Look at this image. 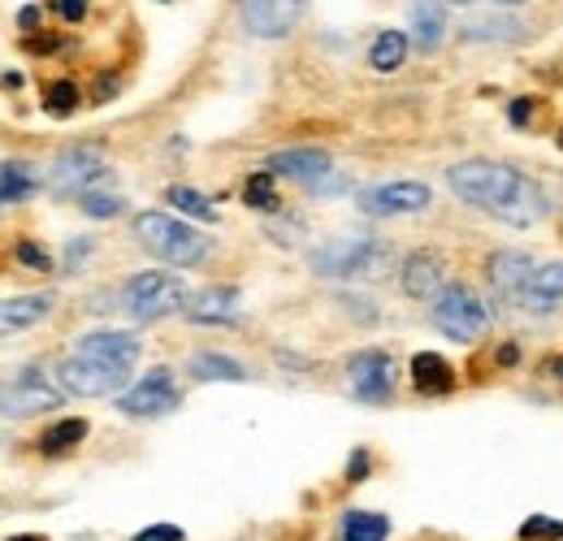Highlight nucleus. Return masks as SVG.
Returning a JSON list of instances; mask_svg holds the SVG:
<instances>
[{
    "mask_svg": "<svg viewBox=\"0 0 563 541\" xmlns=\"http://www.w3.org/2000/svg\"><path fill=\"white\" fill-rule=\"evenodd\" d=\"M455 4H472V0H455Z\"/></svg>",
    "mask_w": 563,
    "mask_h": 541,
    "instance_id": "obj_45",
    "label": "nucleus"
},
{
    "mask_svg": "<svg viewBox=\"0 0 563 541\" xmlns=\"http://www.w3.org/2000/svg\"><path fill=\"white\" fill-rule=\"evenodd\" d=\"M79 355L101 360V364H109V368L130 373V368H134V360H139V338L117 333V329H96V333L79 338Z\"/></svg>",
    "mask_w": 563,
    "mask_h": 541,
    "instance_id": "obj_16",
    "label": "nucleus"
},
{
    "mask_svg": "<svg viewBox=\"0 0 563 541\" xmlns=\"http://www.w3.org/2000/svg\"><path fill=\"white\" fill-rule=\"evenodd\" d=\"M377 251H382L377 238H335L313 251V269H317V278L347 282V278H360L377 260Z\"/></svg>",
    "mask_w": 563,
    "mask_h": 541,
    "instance_id": "obj_8",
    "label": "nucleus"
},
{
    "mask_svg": "<svg viewBox=\"0 0 563 541\" xmlns=\"http://www.w3.org/2000/svg\"><path fill=\"white\" fill-rule=\"evenodd\" d=\"M134 238L143 243L148 256L165 260V264H178V269H196L209 260L213 251V238L191 230L187 221L169 213H139L134 216Z\"/></svg>",
    "mask_w": 563,
    "mask_h": 541,
    "instance_id": "obj_2",
    "label": "nucleus"
},
{
    "mask_svg": "<svg viewBox=\"0 0 563 541\" xmlns=\"http://www.w3.org/2000/svg\"><path fill=\"white\" fill-rule=\"evenodd\" d=\"M525 26L512 17H468L464 22V39L468 44H490V39H520Z\"/></svg>",
    "mask_w": 563,
    "mask_h": 541,
    "instance_id": "obj_26",
    "label": "nucleus"
},
{
    "mask_svg": "<svg viewBox=\"0 0 563 541\" xmlns=\"http://www.w3.org/2000/svg\"><path fill=\"white\" fill-rule=\"evenodd\" d=\"M191 377L196 381H243L247 377V368L243 364H234L230 355H218V351H200V355H191Z\"/></svg>",
    "mask_w": 563,
    "mask_h": 541,
    "instance_id": "obj_24",
    "label": "nucleus"
},
{
    "mask_svg": "<svg viewBox=\"0 0 563 541\" xmlns=\"http://www.w3.org/2000/svg\"><path fill=\"white\" fill-rule=\"evenodd\" d=\"M87 256H92V238H74V243H70V256H66V269L74 273V269H79Z\"/></svg>",
    "mask_w": 563,
    "mask_h": 541,
    "instance_id": "obj_37",
    "label": "nucleus"
},
{
    "mask_svg": "<svg viewBox=\"0 0 563 541\" xmlns=\"http://www.w3.org/2000/svg\"><path fill=\"white\" fill-rule=\"evenodd\" d=\"M134 541H183V529L178 525H152V529L134 533Z\"/></svg>",
    "mask_w": 563,
    "mask_h": 541,
    "instance_id": "obj_35",
    "label": "nucleus"
},
{
    "mask_svg": "<svg viewBox=\"0 0 563 541\" xmlns=\"http://www.w3.org/2000/svg\"><path fill=\"white\" fill-rule=\"evenodd\" d=\"M538 269V260L529 256V251H512V247H503V251H494L490 256V264H485V278H490V286L507 299V304H516V295L525 291V282H529V273Z\"/></svg>",
    "mask_w": 563,
    "mask_h": 541,
    "instance_id": "obj_14",
    "label": "nucleus"
},
{
    "mask_svg": "<svg viewBox=\"0 0 563 541\" xmlns=\"http://www.w3.org/2000/svg\"><path fill=\"white\" fill-rule=\"evenodd\" d=\"M66 390L52 386L48 377H39L35 368H26L22 377H13L9 386H0V416L9 421H22V416H39V412H52L61 408Z\"/></svg>",
    "mask_w": 563,
    "mask_h": 541,
    "instance_id": "obj_5",
    "label": "nucleus"
},
{
    "mask_svg": "<svg viewBox=\"0 0 563 541\" xmlns=\"http://www.w3.org/2000/svg\"><path fill=\"white\" fill-rule=\"evenodd\" d=\"M364 472H368V455H364V450H355V459H351V472H347V477L355 481V477H364Z\"/></svg>",
    "mask_w": 563,
    "mask_h": 541,
    "instance_id": "obj_38",
    "label": "nucleus"
},
{
    "mask_svg": "<svg viewBox=\"0 0 563 541\" xmlns=\"http://www.w3.org/2000/svg\"><path fill=\"white\" fill-rule=\"evenodd\" d=\"M447 183L464 204L499 216L507 225H538L551 213L547 191L529 174H520L503 161H459L447 174Z\"/></svg>",
    "mask_w": 563,
    "mask_h": 541,
    "instance_id": "obj_1",
    "label": "nucleus"
},
{
    "mask_svg": "<svg viewBox=\"0 0 563 541\" xmlns=\"http://www.w3.org/2000/svg\"><path fill=\"white\" fill-rule=\"evenodd\" d=\"M408 35L403 31H382L377 39H373V48H368V66L377 70V74H395L399 66H403V57H408Z\"/></svg>",
    "mask_w": 563,
    "mask_h": 541,
    "instance_id": "obj_23",
    "label": "nucleus"
},
{
    "mask_svg": "<svg viewBox=\"0 0 563 541\" xmlns=\"http://www.w3.org/2000/svg\"><path fill=\"white\" fill-rule=\"evenodd\" d=\"M516 360H520V346H516V342H507V346L499 351V364H516Z\"/></svg>",
    "mask_w": 563,
    "mask_h": 541,
    "instance_id": "obj_40",
    "label": "nucleus"
},
{
    "mask_svg": "<svg viewBox=\"0 0 563 541\" xmlns=\"http://www.w3.org/2000/svg\"><path fill=\"white\" fill-rule=\"evenodd\" d=\"M4 541H44L39 533H17V538H4Z\"/></svg>",
    "mask_w": 563,
    "mask_h": 541,
    "instance_id": "obj_43",
    "label": "nucleus"
},
{
    "mask_svg": "<svg viewBox=\"0 0 563 541\" xmlns=\"http://www.w3.org/2000/svg\"><path fill=\"white\" fill-rule=\"evenodd\" d=\"M35 22H39V9H22V13H17V26H22V31H31Z\"/></svg>",
    "mask_w": 563,
    "mask_h": 541,
    "instance_id": "obj_39",
    "label": "nucleus"
},
{
    "mask_svg": "<svg viewBox=\"0 0 563 541\" xmlns=\"http://www.w3.org/2000/svg\"><path fill=\"white\" fill-rule=\"evenodd\" d=\"M520 538H525V541L563 538V525H560V520H547V516H533V520H525V529H520Z\"/></svg>",
    "mask_w": 563,
    "mask_h": 541,
    "instance_id": "obj_33",
    "label": "nucleus"
},
{
    "mask_svg": "<svg viewBox=\"0 0 563 541\" xmlns=\"http://www.w3.org/2000/svg\"><path fill=\"white\" fill-rule=\"evenodd\" d=\"M13 256H17V264H26V269H35V273H52V256H48L39 243H31V238H22Z\"/></svg>",
    "mask_w": 563,
    "mask_h": 541,
    "instance_id": "obj_32",
    "label": "nucleus"
},
{
    "mask_svg": "<svg viewBox=\"0 0 563 541\" xmlns=\"http://www.w3.org/2000/svg\"><path fill=\"white\" fill-rule=\"evenodd\" d=\"M434 325L447 338H455V342H477L490 329V308L477 299V291L450 282V286L438 291V299H434Z\"/></svg>",
    "mask_w": 563,
    "mask_h": 541,
    "instance_id": "obj_4",
    "label": "nucleus"
},
{
    "mask_svg": "<svg viewBox=\"0 0 563 541\" xmlns=\"http://www.w3.org/2000/svg\"><path fill=\"white\" fill-rule=\"evenodd\" d=\"M499 4H520V0H499Z\"/></svg>",
    "mask_w": 563,
    "mask_h": 541,
    "instance_id": "obj_44",
    "label": "nucleus"
},
{
    "mask_svg": "<svg viewBox=\"0 0 563 541\" xmlns=\"http://www.w3.org/2000/svg\"><path fill=\"white\" fill-rule=\"evenodd\" d=\"M83 437H87V421L70 416V421H57L52 430L39 437V450H44V455H66V450H74Z\"/></svg>",
    "mask_w": 563,
    "mask_h": 541,
    "instance_id": "obj_27",
    "label": "nucleus"
},
{
    "mask_svg": "<svg viewBox=\"0 0 563 541\" xmlns=\"http://www.w3.org/2000/svg\"><path fill=\"white\" fill-rule=\"evenodd\" d=\"M35 191H39V174L26 161H4L0 165V209L26 204Z\"/></svg>",
    "mask_w": 563,
    "mask_h": 541,
    "instance_id": "obj_22",
    "label": "nucleus"
},
{
    "mask_svg": "<svg viewBox=\"0 0 563 541\" xmlns=\"http://www.w3.org/2000/svg\"><path fill=\"white\" fill-rule=\"evenodd\" d=\"M308 0H243V22L260 39H282L300 26Z\"/></svg>",
    "mask_w": 563,
    "mask_h": 541,
    "instance_id": "obj_11",
    "label": "nucleus"
},
{
    "mask_svg": "<svg viewBox=\"0 0 563 541\" xmlns=\"http://www.w3.org/2000/svg\"><path fill=\"white\" fill-rule=\"evenodd\" d=\"M57 308L52 291L39 295H17V299H0V333H22L31 325L48 321V313Z\"/></svg>",
    "mask_w": 563,
    "mask_h": 541,
    "instance_id": "obj_17",
    "label": "nucleus"
},
{
    "mask_svg": "<svg viewBox=\"0 0 563 541\" xmlns=\"http://www.w3.org/2000/svg\"><path fill=\"white\" fill-rule=\"evenodd\" d=\"M57 381H61V390L74 395V399H109V395H117V390L130 381V373L109 368V364H101V360H87V355H70V360L57 368Z\"/></svg>",
    "mask_w": 563,
    "mask_h": 541,
    "instance_id": "obj_6",
    "label": "nucleus"
},
{
    "mask_svg": "<svg viewBox=\"0 0 563 541\" xmlns=\"http://www.w3.org/2000/svg\"><path fill=\"white\" fill-rule=\"evenodd\" d=\"M178 213L187 216H200V221H213L218 216V209H213V200L209 196H200V191H191V187H169V196H165Z\"/></svg>",
    "mask_w": 563,
    "mask_h": 541,
    "instance_id": "obj_30",
    "label": "nucleus"
},
{
    "mask_svg": "<svg viewBox=\"0 0 563 541\" xmlns=\"http://www.w3.org/2000/svg\"><path fill=\"white\" fill-rule=\"evenodd\" d=\"M403 295L408 299H438V291L447 286V264H443V256L438 251H412L408 260H403Z\"/></svg>",
    "mask_w": 563,
    "mask_h": 541,
    "instance_id": "obj_13",
    "label": "nucleus"
},
{
    "mask_svg": "<svg viewBox=\"0 0 563 541\" xmlns=\"http://www.w3.org/2000/svg\"><path fill=\"white\" fill-rule=\"evenodd\" d=\"M516 304H520L525 313H533V317L555 313V308L563 304V264L560 260L538 264V269L529 273V282H525V291L516 295Z\"/></svg>",
    "mask_w": 563,
    "mask_h": 541,
    "instance_id": "obj_15",
    "label": "nucleus"
},
{
    "mask_svg": "<svg viewBox=\"0 0 563 541\" xmlns=\"http://www.w3.org/2000/svg\"><path fill=\"white\" fill-rule=\"evenodd\" d=\"M178 386H174V373L169 368H152L143 381H134L126 395H117V412L121 416H134V421H152V416H165L178 408Z\"/></svg>",
    "mask_w": 563,
    "mask_h": 541,
    "instance_id": "obj_7",
    "label": "nucleus"
},
{
    "mask_svg": "<svg viewBox=\"0 0 563 541\" xmlns=\"http://www.w3.org/2000/svg\"><path fill=\"white\" fill-rule=\"evenodd\" d=\"M529 105H533V101H516V105H512V121H516V126L529 117Z\"/></svg>",
    "mask_w": 563,
    "mask_h": 541,
    "instance_id": "obj_41",
    "label": "nucleus"
},
{
    "mask_svg": "<svg viewBox=\"0 0 563 541\" xmlns=\"http://www.w3.org/2000/svg\"><path fill=\"white\" fill-rule=\"evenodd\" d=\"M412 386L421 395H447L455 386V368L438 351H421V355H412Z\"/></svg>",
    "mask_w": 563,
    "mask_h": 541,
    "instance_id": "obj_21",
    "label": "nucleus"
},
{
    "mask_svg": "<svg viewBox=\"0 0 563 541\" xmlns=\"http://www.w3.org/2000/svg\"><path fill=\"white\" fill-rule=\"evenodd\" d=\"M243 200H247V209H256V213H278V209H282V200H278V187H273V174H269V169L247 178Z\"/></svg>",
    "mask_w": 563,
    "mask_h": 541,
    "instance_id": "obj_28",
    "label": "nucleus"
},
{
    "mask_svg": "<svg viewBox=\"0 0 563 541\" xmlns=\"http://www.w3.org/2000/svg\"><path fill=\"white\" fill-rule=\"evenodd\" d=\"M347 377H351V395H355V399H364V403H386V399L395 395L399 368H395V360H390L386 351H360V355H351Z\"/></svg>",
    "mask_w": 563,
    "mask_h": 541,
    "instance_id": "obj_10",
    "label": "nucleus"
},
{
    "mask_svg": "<svg viewBox=\"0 0 563 541\" xmlns=\"http://www.w3.org/2000/svg\"><path fill=\"white\" fill-rule=\"evenodd\" d=\"M79 204H83V213L96 216V221H109V216L121 213V200L117 196H101V191H83Z\"/></svg>",
    "mask_w": 563,
    "mask_h": 541,
    "instance_id": "obj_31",
    "label": "nucleus"
},
{
    "mask_svg": "<svg viewBox=\"0 0 563 541\" xmlns=\"http://www.w3.org/2000/svg\"><path fill=\"white\" fill-rule=\"evenodd\" d=\"M347 187H351V183H347L342 174H321L317 183H308V191H313V196H342Z\"/></svg>",
    "mask_w": 563,
    "mask_h": 541,
    "instance_id": "obj_34",
    "label": "nucleus"
},
{
    "mask_svg": "<svg viewBox=\"0 0 563 541\" xmlns=\"http://www.w3.org/2000/svg\"><path fill=\"white\" fill-rule=\"evenodd\" d=\"M109 178V169H105V161L92 152V148H74V152H66L52 169H48V191L52 196H83V191H92L96 183H105Z\"/></svg>",
    "mask_w": 563,
    "mask_h": 541,
    "instance_id": "obj_9",
    "label": "nucleus"
},
{
    "mask_svg": "<svg viewBox=\"0 0 563 541\" xmlns=\"http://www.w3.org/2000/svg\"><path fill=\"white\" fill-rule=\"evenodd\" d=\"M342 541H386L390 538V520L377 511H347L338 525Z\"/></svg>",
    "mask_w": 563,
    "mask_h": 541,
    "instance_id": "obj_25",
    "label": "nucleus"
},
{
    "mask_svg": "<svg viewBox=\"0 0 563 541\" xmlns=\"http://www.w3.org/2000/svg\"><path fill=\"white\" fill-rule=\"evenodd\" d=\"M269 174H282V178H295V183H317L321 174H330V152L321 148H291V152H278L269 161Z\"/></svg>",
    "mask_w": 563,
    "mask_h": 541,
    "instance_id": "obj_18",
    "label": "nucleus"
},
{
    "mask_svg": "<svg viewBox=\"0 0 563 541\" xmlns=\"http://www.w3.org/2000/svg\"><path fill=\"white\" fill-rule=\"evenodd\" d=\"M52 9H57L66 22H83V17H87V0H52Z\"/></svg>",
    "mask_w": 563,
    "mask_h": 541,
    "instance_id": "obj_36",
    "label": "nucleus"
},
{
    "mask_svg": "<svg viewBox=\"0 0 563 541\" xmlns=\"http://www.w3.org/2000/svg\"><path fill=\"white\" fill-rule=\"evenodd\" d=\"M121 304H126V313L134 321H161L169 313H183L187 286L178 278H169V273H156V269L152 273H134L126 282V291H121Z\"/></svg>",
    "mask_w": 563,
    "mask_h": 541,
    "instance_id": "obj_3",
    "label": "nucleus"
},
{
    "mask_svg": "<svg viewBox=\"0 0 563 541\" xmlns=\"http://www.w3.org/2000/svg\"><path fill=\"white\" fill-rule=\"evenodd\" d=\"M547 373H551L555 381H563V355H555V360H547Z\"/></svg>",
    "mask_w": 563,
    "mask_h": 541,
    "instance_id": "obj_42",
    "label": "nucleus"
},
{
    "mask_svg": "<svg viewBox=\"0 0 563 541\" xmlns=\"http://www.w3.org/2000/svg\"><path fill=\"white\" fill-rule=\"evenodd\" d=\"M79 105H83V96H79V87H74L70 79H57V83L44 87V108H48L52 117H70Z\"/></svg>",
    "mask_w": 563,
    "mask_h": 541,
    "instance_id": "obj_29",
    "label": "nucleus"
},
{
    "mask_svg": "<svg viewBox=\"0 0 563 541\" xmlns=\"http://www.w3.org/2000/svg\"><path fill=\"white\" fill-rule=\"evenodd\" d=\"M430 187L425 183H386L360 196V209L368 216H399V213H421L430 209Z\"/></svg>",
    "mask_w": 563,
    "mask_h": 541,
    "instance_id": "obj_12",
    "label": "nucleus"
},
{
    "mask_svg": "<svg viewBox=\"0 0 563 541\" xmlns=\"http://www.w3.org/2000/svg\"><path fill=\"white\" fill-rule=\"evenodd\" d=\"M187 308V321L196 325H234L238 321V295L230 286H209L200 291L196 299L183 304Z\"/></svg>",
    "mask_w": 563,
    "mask_h": 541,
    "instance_id": "obj_19",
    "label": "nucleus"
},
{
    "mask_svg": "<svg viewBox=\"0 0 563 541\" xmlns=\"http://www.w3.org/2000/svg\"><path fill=\"white\" fill-rule=\"evenodd\" d=\"M443 35H447L443 0H417L412 4V44L421 52H434V48H443Z\"/></svg>",
    "mask_w": 563,
    "mask_h": 541,
    "instance_id": "obj_20",
    "label": "nucleus"
}]
</instances>
